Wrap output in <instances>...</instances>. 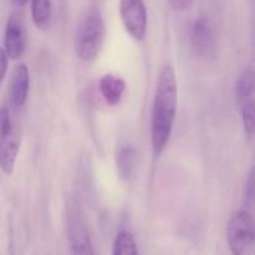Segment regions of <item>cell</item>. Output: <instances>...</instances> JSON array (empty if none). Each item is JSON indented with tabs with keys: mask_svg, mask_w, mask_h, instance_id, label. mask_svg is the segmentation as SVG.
I'll return each mask as SVG.
<instances>
[{
	"mask_svg": "<svg viewBox=\"0 0 255 255\" xmlns=\"http://www.w3.org/2000/svg\"><path fill=\"white\" fill-rule=\"evenodd\" d=\"M178 104V82L176 71L169 64L162 67L157 80L151 115V147L159 157L168 144L176 120Z\"/></svg>",
	"mask_w": 255,
	"mask_h": 255,
	"instance_id": "6da1fadb",
	"label": "cell"
},
{
	"mask_svg": "<svg viewBox=\"0 0 255 255\" xmlns=\"http://www.w3.org/2000/svg\"><path fill=\"white\" fill-rule=\"evenodd\" d=\"M105 41V22L99 10H90L77 29L75 51L85 62L94 61L99 56Z\"/></svg>",
	"mask_w": 255,
	"mask_h": 255,
	"instance_id": "7a4b0ae2",
	"label": "cell"
},
{
	"mask_svg": "<svg viewBox=\"0 0 255 255\" xmlns=\"http://www.w3.org/2000/svg\"><path fill=\"white\" fill-rule=\"evenodd\" d=\"M229 249L236 255H251L255 251L254 221L251 211L238 209L232 214L227 227Z\"/></svg>",
	"mask_w": 255,
	"mask_h": 255,
	"instance_id": "3957f363",
	"label": "cell"
},
{
	"mask_svg": "<svg viewBox=\"0 0 255 255\" xmlns=\"http://www.w3.org/2000/svg\"><path fill=\"white\" fill-rule=\"evenodd\" d=\"M120 16L132 39L142 41L147 32V9L143 0H120Z\"/></svg>",
	"mask_w": 255,
	"mask_h": 255,
	"instance_id": "277c9868",
	"label": "cell"
},
{
	"mask_svg": "<svg viewBox=\"0 0 255 255\" xmlns=\"http://www.w3.org/2000/svg\"><path fill=\"white\" fill-rule=\"evenodd\" d=\"M26 47V34L19 14L12 12L5 26L4 50L10 60H19Z\"/></svg>",
	"mask_w": 255,
	"mask_h": 255,
	"instance_id": "5b68a950",
	"label": "cell"
},
{
	"mask_svg": "<svg viewBox=\"0 0 255 255\" xmlns=\"http://www.w3.org/2000/svg\"><path fill=\"white\" fill-rule=\"evenodd\" d=\"M214 25L211 19L201 16L194 21L192 27L191 44L193 51L199 57L211 56L214 50Z\"/></svg>",
	"mask_w": 255,
	"mask_h": 255,
	"instance_id": "8992f818",
	"label": "cell"
},
{
	"mask_svg": "<svg viewBox=\"0 0 255 255\" xmlns=\"http://www.w3.org/2000/svg\"><path fill=\"white\" fill-rule=\"evenodd\" d=\"M20 144L21 139L15 127L0 136V168L6 176H11L14 172Z\"/></svg>",
	"mask_w": 255,
	"mask_h": 255,
	"instance_id": "52a82bcc",
	"label": "cell"
},
{
	"mask_svg": "<svg viewBox=\"0 0 255 255\" xmlns=\"http://www.w3.org/2000/svg\"><path fill=\"white\" fill-rule=\"evenodd\" d=\"M30 87V72L25 64H17L12 70L10 81V99L16 109H21L26 102Z\"/></svg>",
	"mask_w": 255,
	"mask_h": 255,
	"instance_id": "ba28073f",
	"label": "cell"
},
{
	"mask_svg": "<svg viewBox=\"0 0 255 255\" xmlns=\"http://www.w3.org/2000/svg\"><path fill=\"white\" fill-rule=\"evenodd\" d=\"M99 89L102 99L110 106H117L121 102L126 90V82L124 79L114 74H105L99 81Z\"/></svg>",
	"mask_w": 255,
	"mask_h": 255,
	"instance_id": "9c48e42d",
	"label": "cell"
},
{
	"mask_svg": "<svg viewBox=\"0 0 255 255\" xmlns=\"http://www.w3.org/2000/svg\"><path fill=\"white\" fill-rule=\"evenodd\" d=\"M116 167L119 176L125 182H132L136 178L137 149L132 144L121 147L116 154Z\"/></svg>",
	"mask_w": 255,
	"mask_h": 255,
	"instance_id": "30bf717a",
	"label": "cell"
},
{
	"mask_svg": "<svg viewBox=\"0 0 255 255\" xmlns=\"http://www.w3.org/2000/svg\"><path fill=\"white\" fill-rule=\"evenodd\" d=\"M52 15L51 0H31V19L35 26L46 30Z\"/></svg>",
	"mask_w": 255,
	"mask_h": 255,
	"instance_id": "8fae6325",
	"label": "cell"
},
{
	"mask_svg": "<svg viewBox=\"0 0 255 255\" xmlns=\"http://www.w3.org/2000/svg\"><path fill=\"white\" fill-rule=\"evenodd\" d=\"M138 253L136 239L131 232L122 229L117 233L114 242L112 254L114 255H134Z\"/></svg>",
	"mask_w": 255,
	"mask_h": 255,
	"instance_id": "7c38bea8",
	"label": "cell"
},
{
	"mask_svg": "<svg viewBox=\"0 0 255 255\" xmlns=\"http://www.w3.org/2000/svg\"><path fill=\"white\" fill-rule=\"evenodd\" d=\"M254 92V72L252 70H247L242 74L236 85V94L239 101H246L252 97Z\"/></svg>",
	"mask_w": 255,
	"mask_h": 255,
	"instance_id": "4fadbf2b",
	"label": "cell"
},
{
	"mask_svg": "<svg viewBox=\"0 0 255 255\" xmlns=\"http://www.w3.org/2000/svg\"><path fill=\"white\" fill-rule=\"evenodd\" d=\"M71 247L72 252L77 254H94L91 241L89 236L82 229H77L71 236Z\"/></svg>",
	"mask_w": 255,
	"mask_h": 255,
	"instance_id": "5bb4252c",
	"label": "cell"
},
{
	"mask_svg": "<svg viewBox=\"0 0 255 255\" xmlns=\"http://www.w3.org/2000/svg\"><path fill=\"white\" fill-rule=\"evenodd\" d=\"M242 120H243V126L246 134L252 138L254 134V102L253 100L249 99L243 101L242 105Z\"/></svg>",
	"mask_w": 255,
	"mask_h": 255,
	"instance_id": "9a60e30c",
	"label": "cell"
},
{
	"mask_svg": "<svg viewBox=\"0 0 255 255\" xmlns=\"http://www.w3.org/2000/svg\"><path fill=\"white\" fill-rule=\"evenodd\" d=\"M254 204V168H251L247 178L246 184H244V207L248 211Z\"/></svg>",
	"mask_w": 255,
	"mask_h": 255,
	"instance_id": "2e32d148",
	"label": "cell"
},
{
	"mask_svg": "<svg viewBox=\"0 0 255 255\" xmlns=\"http://www.w3.org/2000/svg\"><path fill=\"white\" fill-rule=\"evenodd\" d=\"M12 127H14V125H12L11 119H10V112L7 107H0V136L10 131Z\"/></svg>",
	"mask_w": 255,
	"mask_h": 255,
	"instance_id": "e0dca14e",
	"label": "cell"
},
{
	"mask_svg": "<svg viewBox=\"0 0 255 255\" xmlns=\"http://www.w3.org/2000/svg\"><path fill=\"white\" fill-rule=\"evenodd\" d=\"M7 65H9V57L2 47H0V85L4 81L5 75L7 71Z\"/></svg>",
	"mask_w": 255,
	"mask_h": 255,
	"instance_id": "ac0fdd59",
	"label": "cell"
},
{
	"mask_svg": "<svg viewBox=\"0 0 255 255\" xmlns=\"http://www.w3.org/2000/svg\"><path fill=\"white\" fill-rule=\"evenodd\" d=\"M194 0H169L172 9L176 11H186L193 5Z\"/></svg>",
	"mask_w": 255,
	"mask_h": 255,
	"instance_id": "d6986e66",
	"label": "cell"
},
{
	"mask_svg": "<svg viewBox=\"0 0 255 255\" xmlns=\"http://www.w3.org/2000/svg\"><path fill=\"white\" fill-rule=\"evenodd\" d=\"M11 1H12V4L15 5V6L22 7V6H25V5H26V2L29 1V0H11Z\"/></svg>",
	"mask_w": 255,
	"mask_h": 255,
	"instance_id": "ffe728a7",
	"label": "cell"
}]
</instances>
